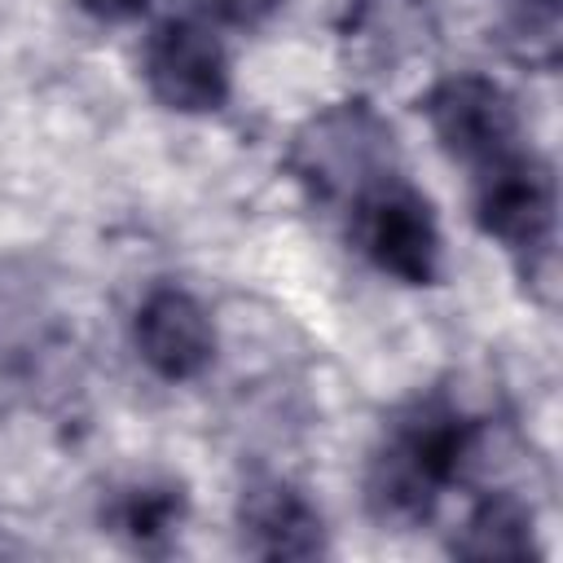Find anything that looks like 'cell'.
I'll use <instances>...</instances> for the list:
<instances>
[{
	"label": "cell",
	"instance_id": "1",
	"mask_svg": "<svg viewBox=\"0 0 563 563\" xmlns=\"http://www.w3.org/2000/svg\"><path fill=\"white\" fill-rule=\"evenodd\" d=\"M479 435L484 427L440 396L409 405L391 422L383 449L369 462V479H365L369 510L383 523L427 519L440 493L457 484L466 462L479 453Z\"/></svg>",
	"mask_w": 563,
	"mask_h": 563
},
{
	"label": "cell",
	"instance_id": "2",
	"mask_svg": "<svg viewBox=\"0 0 563 563\" xmlns=\"http://www.w3.org/2000/svg\"><path fill=\"white\" fill-rule=\"evenodd\" d=\"M286 167L317 202L352 207L396 176V136L369 101H339L295 132Z\"/></svg>",
	"mask_w": 563,
	"mask_h": 563
},
{
	"label": "cell",
	"instance_id": "3",
	"mask_svg": "<svg viewBox=\"0 0 563 563\" xmlns=\"http://www.w3.org/2000/svg\"><path fill=\"white\" fill-rule=\"evenodd\" d=\"M352 242L361 255L409 286H427L440 273V229L431 216V202L405 185L400 176H387L369 194H361L352 207Z\"/></svg>",
	"mask_w": 563,
	"mask_h": 563
},
{
	"label": "cell",
	"instance_id": "4",
	"mask_svg": "<svg viewBox=\"0 0 563 563\" xmlns=\"http://www.w3.org/2000/svg\"><path fill=\"white\" fill-rule=\"evenodd\" d=\"M422 110L444 154L466 163L471 172L519 150V110L510 92L493 84L488 75L462 70V75L431 84V92L422 97Z\"/></svg>",
	"mask_w": 563,
	"mask_h": 563
},
{
	"label": "cell",
	"instance_id": "5",
	"mask_svg": "<svg viewBox=\"0 0 563 563\" xmlns=\"http://www.w3.org/2000/svg\"><path fill=\"white\" fill-rule=\"evenodd\" d=\"M475 224L515 255H545L554 233V176L528 154L510 150L475 172Z\"/></svg>",
	"mask_w": 563,
	"mask_h": 563
},
{
	"label": "cell",
	"instance_id": "6",
	"mask_svg": "<svg viewBox=\"0 0 563 563\" xmlns=\"http://www.w3.org/2000/svg\"><path fill=\"white\" fill-rule=\"evenodd\" d=\"M440 22L431 0H352L339 22L343 66L356 79L387 84L413 62L431 57Z\"/></svg>",
	"mask_w": 563,
	"mask_h": 563
},
{
	"label": "cell",
	"instance_id": "7",
	"mask_svg": "<svg viewBox=\"0 0 563 563\" xmlns=\"http://www.w3.org/2000/svg\"><path fill=\"white\" fill-rule=\"evenodd\" d=\"M145 84L180 114H207L229 101V57L194 18H167L145 40Z\"/></svg>",
	"mask_w": 563,
	"mask_h": 563
},
{
	"label": "cell",
	"instance_id": "8",
	"mask_svg": "<svg viewBox=\"0 0 563 563\" xmlns=\"http://www.w3.org/2000/svg\"><path fill=\"white\" fill-rule=\"evenodd\" d=\"M132 339H136L141 361L167 383L198 378L216 356L211 317L180 286H154L141 299L136 321H132Z\"/></svg>",
	"mask_w": 563,
	"mask_h": 563
},
{
	"label": "cell",
	"instance_id": "9",
	"mask_svg": "<svg viewBox=\"0 0 563 563\" xmlns=\"http://www.w3.org/2000/svg\"><path fill=\"white\" fill-rule=\"evenodd\" d=\"M242 541L260 559H317L325 554V528L312 501L286 479H255L238 501Z\"/></svg>",
	"mask_w": 563,
	"mask_h": 563
},
{
	"label": "cell",
	"instance_id": "10",
	"mask_svg": "<svg viewBox=\"0 0 563 563\" xmlns=\"http://www.w3.org/2000/svg\"><path fill=\"white\" fill-rule=\"evenodd\" d=\"M449 550L457 559H528L532 554V510L510 493H488L475 501L466 523L453 532Z\"/></svg>",
	"mask_w": 563,
	"mask_h": 563
},
{
	"label": "cell",
	"instance_id": "11",
	"mask_svg": "<svg viewBox=\"0 0 563 563\" xmlns=\"http://www.w3.org/2000/svg\"><path fill=\"white\" fill-rule=\"evenodd\" d=\"M185 515V497L172 484H141L114 501V528L136 545H158Z\"/></svg>",
	"mask_w": 563,
	"mask_h": 563
},
{
	"label": "cell",
	"instance_id": "12",
	"mask_svg": "<svg viewBox=\"0 0 563 563\" xmlns=\"http://www.w3.org/2000/svg\"><path fill=\"white\" fill-rule=\"evenodd\" d=\"M510 35L519 40V57L554 66L559 57V0H506Z\"/></svg>",
	"mask_w": 563,
	"mask_h": 563
},
{
	"label": "cell",
	"instance_id": "13",
	"mask_svg": "<svg viewBox=\"0 0 563 563\" xmlns=\"http://www.w3.org/2000/svg\"><path fill=\"white\" fill-rule=\"evenodd\" d=\"M216 22H229V26H260L282 0H198Z\"/></svg>",
	"mask_w": 563,
	"mask_h": 563
},
{
	"label": "cell",
	"instance_id": "14",
	"mask_svg": "<svg viewBox=\"0 0 563 563\" xmlns=\"http://www.w3.org/2000/svg\"><path fill=\"white\" fill-rule=\"evenodd\" d=\"M88 18H97V22H128V18H136L150 0H75Z\"/></svg>",
	"mask_w": 563,
	"mask_h": 563
}]
</instances>
